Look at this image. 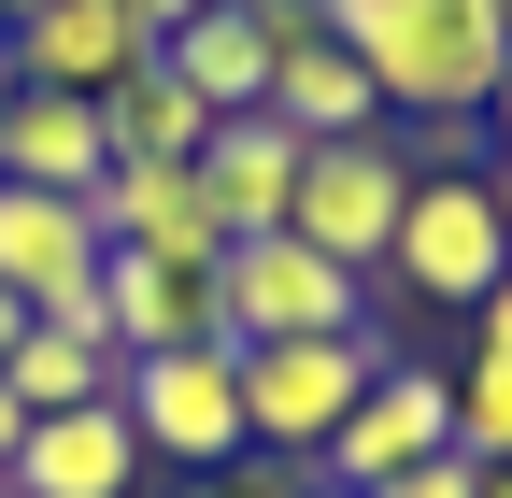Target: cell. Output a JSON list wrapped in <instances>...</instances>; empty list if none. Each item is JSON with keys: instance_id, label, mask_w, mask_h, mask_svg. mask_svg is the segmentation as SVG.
Segmentation results:
<instances>
[{"instance_id": "obj_1", "label": "cell", "mask_w": 512, "mask_h": 498, "mask_svg": "<svg viewBox=\"0 0 512 498\" xmlns=\"http://www.w3.org/2000/svg\"><path fill=\"white\" fill-rule=\"evenodd\" d=\"M313 29L370 72L384 129H413V114H484L498 57H512L498 0H313Z\"/></svg>"}, {"instance_id": "obj_2", "label": "cell", "mask_w": 512, "mask_h": 498, "mask_svg": "<svg viewBox=\"0 0 512 498\" xmlns=\"http://www.w3.org/2000/svg\"><path fill=\"white\" fill-rule=\"evenodd\" d=\"M399 370V342L384 328H328V342H242V442L256 456H285V470H313L342 442V413Z\"/></svg>"}, {"instance_id": "obj_3", "label": "cell", "mask_w": 512, "mask_h": 498, "mask_svg": "<svg viewBox=\"0 0 512 498\" xmlns=\"http://www.w3.org/2000/svg\"><path fill=\"white\" fill-rule=\"evenodd\" d=\"M114 413H128V442H143V470H242V356L228 342H185V356H128L114 370Z\"/></svg>"}, {"instance_id": "obj_4", "label": "cell", "mask_w": 512, "mask_h": 498, "mask_svg": "<svg viewBox=\"0 0 512 498\" xmlns=\"http://www.w3.org/2000/svg\"><path fill=\"white\" fill-rule=\"evenodd\" d=\"M214 328H228V356L242 342H328V328H370V285L328 271L299 228H256L214 257Z\"/></svg>"}, {"instance_id": "obj_5", "label": "cell", "mask_w": 512, "mask_h": 498, "mask_svg": "<svg viewBox=\"0 0 512 498\" xmlns=\"http://www.w3.org/2000/svg\"><path fill=\"white\" fill-rule=\"evenodd\" d=\"M384 285L470 314L484 285H512V242H498V171H413V214L384 242Z\"/></svg>"}, {"instance_id": "obj_6", "label": "cell", "mask_w": 512, "mask_h": 498, "mask_svg": "<svg viewBox=\"0 0 512 498\" xmlns=\"http://www.w3.org/2000/svg\"><path fill=\"white\" fill-rule=\"evenodd\" d=\"M399 214H413V157H399V129H356V143H313L299 157V200H285V228L313 242L328 271H384V242H399Z\"/></svg>"}, {"instance_id": "obj_7", "label": "cell", "mask_w": 512, "mask_h": 498, "mask_svg": "<svg viewBox=\"0 0 512 498\" xmlns=\"http://www.w3.org/2000/svg\"><path fill=\"white\" fill-rule=\"evenodd\" d=\"M427 456H456V370H384V385L342 413V442L313 456V484H342V498H370V484H399V470H427Z\"/></svg>"}, {"instance_id": "obj_8", "label": "cell", "mask_w": 512, "mask_h": 498, "mask_svg": "<svg viewBox=\"0 0 512 498\" xmlns=\"http://www.w3.org/2000/svg\"><path fill=\"white\" fill-rule=\"evenodd\" d=\"M86 228H100V257H185V271L228 257L200 157H128V171H100V185H86Z\"/></svg>"}, {"instance_id": "obj_9", "label": "cell", "mask_w": 512, "mask_h": 498, "mask_svg": "<svg viewBox=\"0 0 512 498\" xmlns=\"http://www.w3.org/2000/svg\"><path fill=\"white\" fill-rule=\"evenodd\" d=\"M256 15H271V100H256V114H285L299 143H356V129H384L370 72L313 29V0H256Z\"/></svg>"}, {"instance_id": "obj_10", "label": "cell", "mask_w": 512, "mask_h": 498, "mask_svg": "<svg viewBox=\"0 0 512 498\" xmlns=\"http://www.w3.org/2000/svg\"><path fill=\"white\" fill-rule=\"evenodd\" d=\"M143 57L157 43L128 29V0H43V15H15V72L57 86V100H114Z\"/></svg>"}, {"instance_id": "obj_11", "label": "cell", "mask_w": 512, "mask_h": 498, "mask_svg": "<svg viewBox=\"0 0 512 498\" xmlns=\"http://www.w3.org/2000/svg\"><path fill=\"white\" fill-rule=\"evenodd\" d=\"M15 498H143V442H128V413L86 399V413H29L15 470H0Z\"/></svg>"}, {"instance_id": "obj_12", "label": "cell", "mask_w": 512, "mask_h": 498, "mask_svg": "<svg viewBox=\"0 0 512 498\" xmlns=\"http://www.w3.org/2000/svg\"><path fill=\"white\" fill-rule=\"evenodd\" d=\"M299 129L285 114H214V143H200V185H214V228L228 242H256V228H285V200H299Z\"/></svg>"}, {"instance_id": "obj_13", "label": "cell", "mask_w": 512, "mask_h": 498, "mask_svg": "<svg viewBox=\"0 0 512 498\" xmlns=\"http://www.w3.org/2000/svg\"><path fill=\"white\" fill-rule=\"evenodd\" d=\"M100 314H114V356L228 342V328H214V271H185V257H100Z\"/></svg>"}, {"instance_id": "obj_14", "label": "cell", "mask_w": 512, "mask_h": 498, "mask_svg": "<svg viewBox=\"0 0 512 498\" xmlns=\"http://www.w3.org/2000/svg\"><path fill=\"white\" fill-rule=\"evenodd\" d=\"M100 171H114V143H100V100L15 86V114H0V185H43V200H86Z\"/></svg>"}, {"instance_id": "obj_15", "label": "cell", "mask_w": 512, "mask_h": 498, "mask_svg": "<svg viewBox=\"0 0 512 498\" xmlns=\"http://www.w3.org/2000/svg\"><path fill=\"white\" fill-rule=\"evenodd\" d=\"M157 57L200 86V114H256V100H271V15H256V0H214V15H185Z\"/></svg>"}, {"instance_id": "obj_16", "label": "cell", "mask_w": 512, "mask_h": 498, "mask_svg": "<svg viewBox=\"0 0 512 498\" xmlns=\"http://www.w3.org/2000/svg\"><path fill=\"white\" fill-rule=\"evenodd\" d=\"M100 143H114V171H128V157H200V143H214V114H200V86H185L171 57H143V72L100 100Z\"/></svg>"}, {"instance_id": "obj_17", "label": "cell", "mask_w": 512, "mask_h": 498, "mask_svg": "<svg viewBox=\"0 0 512 498\" xmlns=\"http://www.w3.org/2000/svg\"><path fill=\"white\" fill-rule=\"evenodd\" d=\"M114 342H72V328H15V356H0V385H15V413H86L114 399Z\"/></svg>"}, {"instance_id": "obj_18", "label": "cell", "mask_w": 512, "mask_h": 498, "mask_svg": "<svg viewBox=\"0 0 512 498\" xmlns=\"http://www.w3.org/2000/svg\"><path fill=\"white\" fill-rule=\"evenodd\" d=\"M456 456L512 470V342H470V370H456Z\"/></svg>"}, {"instance_id": "obj_19", "label": "cell", "mask_w": 512, "mask_h": 498, "mask_svg": "<svg viewBox=\"0 0 512 498\" xmlns=\"http://www.w3.org/2000/svg\"><path fill=\"white\" fill-rule=\"evenodd\" d=\"M399 157H413V171H498V157H484V114H413Z\"/></svg>"}, {"instance_id": "obj_20", "label": "cell", "mask_w": 512, "mask_h": 498, "mask_svg": "<svg viewBox=\"0 0 512 498\" xmlns=\"http://www.w3.org/2000/svg\"><path fill=\"white\" fill-rule=\"evenodd\" d=\"M185 498H313V470H285V456H242V470H200Z\"/></svg>"}, {"instance_id": "obj_21", "label": "cell", "mask_w": 512, "mask_h": 498, "mask_svg": "<svg viewBox=\"0 0 512 498\" xmlns=\"http://www.w3.org/2000/svg\"><path fill=\"white\" fill-rule=\"evenodd\" d=\"M370 498H484V470H470V456H427V470H399V484H370Z\"/></svg>"}, {"instance_id": "obj_22", "label": "cell", "mask_w": 512, "mask_h": 498, "mask_svg": "<svg viewBox=\"0 0 512 498\" xmlns=\"http://www.w3.org/2000/svg\"><path fill=\"white\" fill-rule=\"evenodd\" d=\"M484 157L512 171V57H498V86H484Z\"/></svg>"}, {"instance_id": "obj_23", "label": "cell", "mask_w": 512, "mask_h": 498, "mask_svg": "<svg viewBox=\"0 0 512 498\" xmlns=\"http://www.w3.org/2000/svg\"><path fill=\"white\" fill-rule=\"evenodd\" d=\"M185 15H214V0H128V29H143V43H171Z\"/></svg>"}, {"instance_id": "obj_24", "label": "cell", "mask_w": 512, "mask_h": 498, "mask_svg": "<svg viewBox=\"0 0 512 498\" xmlns=\"http://www.w3.org/2000/svg\"><path fill=\"white\" fill-rule=\"evenodd\" d=\"M15 442H29V413H15V385H0V470H15Z\"/></svg>"}, {"instance_id": "obj_25", "label": "cell", "mask_w": 512, "mask_h": 498, "mask_svg": "<svg viewBox=\"0 0 512 498\" xmlns=\"http://www.w3.org/2000/svg\"><path fill=\"white\" fill-rule=\"evenodd\" d=\"M15 86H29V72H15V29H0V114H15Z\"/></svg>"}, {"instance_id": "obj_26", "label": "cell", "mask_w": 512, "mask_h": 498, "mask_svg": "<svg viewBox=\"0 0 512 498\" xmlns=\"http://www.w3.org/2000/svg\"><path fill=\"white\" fill-rule=\"evenodd\" d=\"M15 328H29V299H15V285H0V356H15Z\"/></svg>"}, {"instance_id": "obj_27", "label": "cell", "mask_w": 512, "mask_h": 498, "mask_svg": "<svg viewBox=\"0 0 512 498\" xmlns=\"http://www.w3.org/2000/svg\"><path fill=\"white\" fill-rule=\"evenodd\" d=\"M498 242H512V171H498Z\"/></svg>"}, {"instance_id": "obj_28", "label": "cell", "mask_w": 512, "mask_h": 498, "mask_svg": "<svg viewBox=\"0 0 512 498\" xmlns=\"http://www.w3.org/2000/svg\"><path fill=\"white\" fill-rule=\"evenodd\" d=\"M15 15H43V0H0V29H15Z\"/></svg>"}, {"instance_id": "obj_29", "label": "cell", "mask_w": 512, "mask_h": 498, "mask_svg": "<svg viewBox=\"0 0 512 498\" xmlns=\"http://www.w3.org/2000/svg\"><path fill=\"white\" fill-rule=\"evenodd\" d=\"M484 498H512V470H484Z\"/></svg>"}, {"instance_id": "obj_30", "label": "cell", "mask_w": 512, "mask_h": 498, "mask_svg": "<svg viewBox=\"0 0 512 498\" xmlns=\"http://www.w3.org/2000/svg\"><path fill=\"white\" fill-rule=\"evenodd\" d=\"M313 498H342V484H313Z\"/></svg>"}, {"instance_id": "obj_31", "label": "cell", "mask_w": 512, "mask_h": 498, "mask_svg": "<svg viewBox=\"0 0 512 498\" xmlns=\"http://www.w3.org/2000/svg\"><path fill=\"white\" fill-rule=\"evenodd\" d=\"M498 15H512V0H498Z\"/></svg>"}, {"instance_id": "obj_32", "label": "cell", "mask_w": 512, "mask_h": 498, "mask_svg": "<svg viewBox=\"0 0 512 498\" xmlns=\"http://www.w3.org/2000/svg\"><path fill=\"white\" fill-rule=\"evenodd\" d=\"M0 498H15V484H0Z\"/></svg>"}]
</instances>
